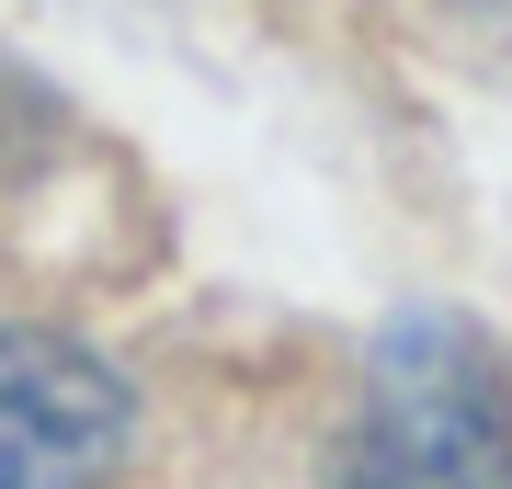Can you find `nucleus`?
Here are the masks:
<instances>
[{"label":"nucleus","instance_id":"f257e3e1","mask_svg":"<svg viewBox=\"0 0 512 489\" xmlns=\"http://www.w3.org/2000/svg\"><path fill=\"white\" fill-rule=\"evenodd\" d=\"M353 489H512V376L467 319L410 308L376 330Z\"/></svg>","mask_w":512,"mask_h":489},{"label":"nucleus","instance_id":"f03ea898","mask_svg":"<svg viewBox=\"0 0 512 489\" xmlns=\"http://www.w3.org/2000/svg\"><path fill=\"white\" fill-rule=\"evenodd\" d=\"M137 444L126 376L69 330H0V489H103Z\"/></svg>","mask_w":512,"mask_h":489}]
</instances>
